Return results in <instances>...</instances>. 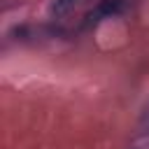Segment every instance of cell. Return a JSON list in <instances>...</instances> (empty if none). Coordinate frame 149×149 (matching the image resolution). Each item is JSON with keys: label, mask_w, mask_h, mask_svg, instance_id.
Instances as JSON below:
<instances>
[{"label": "cell", "mask_w": 149, "mask_h": 149, "mask_svg": "<svg viewBox=\"0 0 149 149\" xmlns=\"http://www.w3.org/2000/svg\"><path fill=\"white\" fill-rule=\"evenodd\" d=\"M79 2H84V0H54V2H51V14H56V16L68 14V12L74 9Z\"/></svg>", "instance_id": "2"}, {"label": "cell", "mask_w": 149, "mask_h": 149, "mask_svg": "<svg viewBox=\"0 0 149 149\" xmlns=\"http://www.w3.org/2000/svg\"><path fill=\"white\" fill-rule=\"evenodd\" d=\"M123 9H126V0H100V2L84 16V28L95 26V23H100L102 19H112V16L121 14Z\"/></svg>", "instance_id": "1"}]
</instances>
